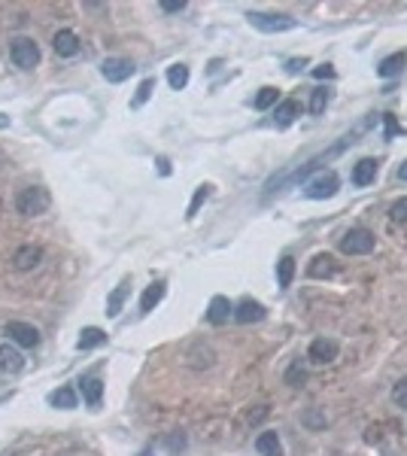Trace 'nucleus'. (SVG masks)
<instances>
[{"instance_id": "2", "label": "nucleus", "mask_w": 407, "mask_h": 456, "mask_svg": "<svg viewBox=\"0 0 407 456\" xmlns=\"http://www.w3.org/2000/svg\"><path fill=\"white\" fill-rule=\"evenodd\" d=\"M249 25L258 27L264 34H283V31H295L298 22L292 16H283V12H249Z\"/></svg>"}, {"instance_id": "6", "label": "nucleus", "mask_w": 407, "mask_h": 456, "mask_svg": "<svg viewBox=\"0 0 407 456\" xmlns=\"http://www.w3.org/2000/svg\"><path fill=\"white\" fill-rule=\"evenodd\" d=\"M6 335H10L12 344H18V347H27V350L40 344V332L31 326V322H18V320L6 322Z\"/></svg>"}, {"instance_id": "20", "label": "nucleus", "mask_w": 407, "mask_h": 456, "mask_svg": "<svg viewBox=\"0 0 407 456\" xmlns=\"http://www.w3.org/2000/svg\"><path fill=\"white\" fill-rule=\"evenodd\" d=\"M256 451L262 456H283V447H280L277 432H262L256 438Z\"/></svg>"}, {"instance_id": "3", "label": "nucleus", "mask_w": 407, "mask_h": 456, "mask_svg": "<svg viewBox=\"0 0 407 456\" xmlns=\"http://www.w3.org/2000/svg\"><path fill=\"white\" fill-rule=\"evenodd\" d=\"M377 237L374 231L368 228H349L347 235L341 237V252H347V256H368L371 250H374Z\"/></svg>"}, {"instance_id": "25", "label": "nucleus", "mask_w": 407, "mask_h": 456, "mask_svg": "<svg viewBox=\"0 0 407 456\" xmlns=\"http://www.w3.org/2000/svg\"><path fill=\"white\" fill-rule=\"evenodd\" d=\"M167 86L173 91H182L188 86V67L186 64H171L167 67Z\"/></svg>"}, {"instance_id": "14", "label": "nucleus", "mask_w": 407, "mask_h": 456, "mask_svg": "<svg viewBox=\"0 0 407 456\" xmlns=\"http://www.w3.org/2000/svg\"><path fill=\"white\" fill-rule=\"evenodd\" d=\"M353 186H371L377 180V161L374 158H362L353 165V173H349Z\"/></svg>"}, {"instance_id": "7", "label": "nucleus", "mask_w": 407, "mask_h": 456, "mask_svg": "<svg viewBox=\"0 0 407 456\" xmlns=\"http://www.w3.org/2000/svg\"><path fill=\"white\" fill-rule=\"evenodd\" d=\"M338 341L334 338H317L310 344V350H307V359L317 362V365H325V362H334L338 359Z\"/></svg>"}, {"instance_id": "21", "label": "nucleus", "mask_w": 407, "mask_h": 456, "mask_svg": "<svg viewBox=\"0 0 407 456\" xmlns=\"http://www.w3.org/2000/svg\"><path fill=\"white\" fill-rule=\"evenodd\" d=\"M334 271H338V268H334V259L332 256H317L310 262V268H307V274H310L313 280H325V277H332Z\"/></svg>"}, {"instance_id": "31", "label": "nucleus", "mask_w": 407, "mask_h": 456, "mask_svg": "<svg viewBox=\"0 0 407 456\" xmlns=\"http://www.w3.org/2000/svg\"><path fill=\"white\" fill-rule=\"evenodd\" d=\"M392 402H395L398 408H407V377H402V381L392 387Z\"/></svg>"}, {"instance_id": "4", "label": "nucleus", "mask_w": 407, "mask_h": 456, "mask_svg": "<svg viewBox=\"0 0 407 456\" xmlns=\"http://www.w3.org/2000/svg\"><path fill=\"white\" fill-rule=\"evenodd\" d=\"M10 55H12V61H16V67H22V70H34L40 64V46L34 43L31 37H16V40H12Z\"/></svg>"}, {"instance_id": "29", "label": "nucleus", "mask_w": 407, "mask_h": 456, "mask_svg": "<svg viewBox=\"0 0 407 456\" xmlns=\"http://www.w3.org/2000/svg\"><path fill=\"white\" fill-rule=\"evenodd\" d=\"M152 88H156V80H143V82H140L134 101H131V107H143V104L152 97Z\"/></svg>"}, {"instance_id": "5", "label": "nucleus", "mask_w": 407, "mask_h": 456, "mask_svg": "<svg viewBox=\"0 0 407 456\" xmlns=\"http://www.w3.org/2000/svg\"><path fill=\"white\" fill-rule=\"evenodd\" d=\"M338 189H341L338 173L328 171V173H319V177H313L310 182H307V186H304V195H307L310 201H325V198H332V195H338Z\"/></svg>"}, {"instance_id": "22", "label": "nucleus", "mask_w": 407, "mask_h": 456, "mask_svg": "<svg viewBox=\"0 0 407 456\" xmlns=\"http://www.w3.org/2000/svg\"><path fill=\"white\" fill-rule=\"evenodd\" d=\"M128 292H131L128 280H125V283H119L116 289L110 292V298H107V317H119V311H122V304H125V298H128Z\"/></svg>"}, {"instance_id": "39", "label": "nucleus", "mask_w": 407, "mask_h": 456, "mask_svg": "<svg viewBox=\"0 0 407 456\" xmlns=\"http://www.w3.org/2000/svg\"><path fill=\"white\" fill-rule=\"evenodd\" d=\"M398 180H404V182H407V161H404L402 167H398Z\"/></svg>"}, {"instance_id": "32", "label": "nucleus", "mask_w": 407, "mask_h": 456, "mask_svg": "<svg viewBox=\"0 0 407 456\" xmlns=\"http://www.w3.org/2000/svg\"><path fill=\"white\" fill-rule=\"evenodd\" d=\"M389 216H392V219H395V222H407V198H398L395 204H392Z\"/></svg>"}, {"instance_id": "41", "label": "nucleus", "mask_w": 407, "mask_h": 456, "mask_svg": "<svg viewBox=\"0 0 407 456\" xmlns=\"http://www.w3.org/2000/svg\"><path fill=\"white\" fill-rule=\"evenodd\" d=\"M140 456H152V451H149V447H146V451H143V453H140Z\"/></svg>"}, {"instance_id": "8", "label": "nucleus", "mask_w": 407, "mask_h": 456, "mask_svg": "<svg viewBox=\"0 0 407 456\" xmlns=\"http://www.w3.org/2000/svg\"><path fill=\"white\" fill-rule=\"evenodd\" d=\"M134 64H131L128 58H107L101 64V73H103V80L107 82H125L131 73H134Z\"/></svg>"}, {"instance_id": "40", "label": "nucleus", "mask_w": 407, "mask_h": 456, "mask_svg": "<svg viewBox=\"0 0 407 456\" xmlns=\"http://www.w3.org/2000/svg\"><path fill=\"white\" fill-rule=\"evenodd\" d=\"M3 125H10V119H6V116H0V128H3Z\"/></svg>"}, {"instance_id": "23", "label": "nucleus", "mask_w": 407, "mask_h": 456, "mask_svg": "<svg viewBox=\"0 0 407 456\" xmlns=\"http://www.w3.org/2000/svg\"><path fill=\"white\" fill-rule=\"evenodd\" d=\"M292 280H295V259L292 256H283L277 262V283H280V289H289Z\"/></svg>"}, {"instance_id": "34", "label": "nucleus", "mask_w": 407, "mask_h": 456, "mask_svg": "<svg viewBox=\"0 0 407 456\" xmlns=\"http://www.w3.org/2000/svg\"><path fill=\"white\" fill-rule=\"evenodd\" d=\"M313 76H317V80H334V67L319 64V67H313Z\"/></svg>"}, {"instance_id": "38", "label": "nucleus", "mask_w": 407, "mask_h": 456, "mask_svg": "<svg viewBox=\"0 0 407 456\" xmlns=\"http://www.w3.org/2000/svg\"><path fill=\"white\" fill-rule=\"evenodd\" d=\"M301 67H304V61H289V64H286V70H289V73H298Z\"/></svg>"}, {"instance_id": "30", "label": "nucleus", "mask_w": 407, "mask_h": 456, "mask_svg": "<svg viewBox=\"0 0 407 456\" xmlns=\"http://www.w3.org/2000/svg\"><path fill=\"white\" fill-rule=\"evenodd\" d=\"M304 381H307V374H304V368H301L298 362L292 365L289 371H286V383H289V387H304Z\"/></svg>"}, {"instance_id": "36", "label": "nucleus", "mask_w": 407, "mask_h": 456, "mask_svg": "<svg viewBox=\"0 0 407 456\" xmlns=\"http://www.w3.org/2000/svg\"><path fill=\"white\" fill-rule=\"evenodd\" d=\"M383 119H386V137H392V134H395V119H392L389 113H386Z\"/></svg>"}, {"instance_id": "15", "label": "nucleus", "mask_w": 407, "mask_h": 456, "mask_svg": "<svg viewBox=\"0 0 407 456\" xmlns=\"http://www.w3.org/2000/svg\"><path fill=\"white\" fill-rule=\"evenodd\" d=\"M298 116H301V104L292 101V97L289 101H280L277 110H273V122H277V128H289Z\"/></svg>"}, {"instance_id": "10", "label": "nucleus", "mask_w": 407, "mask_h": 456, "mask_svg": "<svg viewBox=\"0 0 407 456\" xmlns=\"http://www.w3.org/2000/svg\"><path fill=\"white\" fill-rule=\"evenodd\" d=\"M52 49H55V55H61V58H73V55L79 52V37H76L70 27H61L52 40Z\"/></svg>"}, {"instance_id": "18", "label": "nucleus", "mask_w": 407, "mask_h": 456, "mask_svg": "<svg viewBox=\"0 0 407 456\" xmlns=\"http://www.w3.org/2000/svg\"><path fill=\"white\" fill-rule=\"evenodd\" d=\"M101 344H107V332L97 326H88L79 332V341H76V350H95L101 347Z\"/></svg>"}, {"instance_id": "35", "label": "nucleus", "mask_w": 407, "mask_h": 456, "mask_svg": "<svg viewBox=\"0 0 407 456\" xmlns=\"http://www.w3.org/2000/svg\"><path fill=\"white\" fill-rule=\"evenodd\" d=\"M161 10H164V12H180V10H186V0H164Z\"/></svg>"}, {"instance_id": "13", "label": "nucleus", "mask_w": 407, "mask_h": 456, "mask_svg": "<svg viewBox=\"0 0 407 456\" xmlns=\"http://www.w3.org/2000/svg\"><path fill=\"white\" fill-rule=\"evenodd\" d=\"M25 368V356L10 344H0V374H18Z\"/></svg>"}, {"instance_id": "37", "label": "nucleus", "mask_w": 407, "mask_h": 456, "mask_svg": "<svg viewBox=\"0 0 407 456\" xmlns=\"http://www.w3.org/2000/svg\"><path fill=\"white\" fill-rule=\"evenodd\" d=\"M307 423H310V426H325V417H317V413H307Z\"/></svg>"}, {"instance_id": "9", "label": "nucleus", "mask_w": 407, "mask_h": 456, "mask_svg": "<svg viewBox=\"0 0 407 456\" xmlns=\"http://www.w3.org/2000/svg\"><path fill=\"white\" fill-rule=\"evenodd\" d=\"M228 317H234V304H231L225 296H213V298H210L207 322H213V326H225Z\"/></svg>"}, {"instance_id": "11", "label": "nucleus", "mask_w": 407, "mask_h": 456, "mask_svg": "<svg viewBox=\"0 0 407 456\" xmlns=\"http://www.w3.org/2000/svg\"><path fill=\"white\" fill-rule=\"evenodd\" d=\"M40 262H43V250L34 247V243H25V247H18L16 256H12V265H16V271H31V268H37Z\"/></svg>"}, {"instance_id": "28", "label": "nucleus", "mask_w": 407, "mask_h": 456, "mask_svg": "<svg viewBox=\"0 0 407 456\" xmlns=\"http://www.w3.org/2000/svg\"><path fill=\"white\" fill-rule=\"evenodd\" d=\"M210 192H213V186H207V182L195 189V198H192V204H188V210H186V219H195V216H198V210H201L204 201L210 198Z\"/></svg>"}, {"instance_id": "19", "label": "nucleus", "mask_w": 407, "mask_h": 456, "mask_svg": "<svg viewBox=\"0 0 407 456\" xmlns=\"http://www.w3.org/2000/svg\"><path fill=\"white\" fill-rule=\"evenodd\" d=\"M49 405L61 411H73L76 408V389L73 387H61L55 392H49Z\"/></svg>"}, {"instance_id": "26", "label": "nucleus", "mask_w": 407, "mask_h": 456, "mask_svg": "<svg viewBox=\"0 0 407 456\" xmlns=\"http://www.w3.org/2000/svg\"><path fill=\"white\" fill-rule=\"evenodd\" d=\"M328 101H332V91H328V88H313L310 91V113L313 116H322V113H325V107H328Z\"/></svg>"}, {"instance_id": "12", "label": "nucleus", "mask_w": 407, "mask_h": 456, "mask_svg": "<svg viewBox=\"0 0 407 456\" xmlns=\"http://www.w3.org/2000/svg\"><path fill=\"white\" fill-rule=\"evenodd\" d=\"M234 320L241 322V326L264 320V304H258V301H252V298H243L241 304H234Z\"/></svg>"}, {"instance_id": "27", "label": "nucleus", "mask_w": 407, "mask_h": 456, "mask_svg": "<svg viewBox=\"0 0 407 456\" xmlns=\"http://www.w3.org/2000/svg\"><path fill=\"white\" fill-rule=\"evenodd\" d=\"M280 101V88H273V86H264V88H258V95H256V110H271L273 104Z\"/></svg>"}, {"instance_id": "16", "label": "nucleus", "mask_w": 407, "mask_h": 456, "mask_svg": "<svg viewBox=\"0 0 407 456\" xmlns=\"http://www.w3.org/2000/svg\"><path fill=\"white\" fill-rule=\"evenodd\" d=\"M79 392H82V398H86L88 408H97V405H101V396H103V381L101 377H82Z\"/></svg>"}, {"instance_id": "24", "label": "nucleus", "mask_w": 407, "mask_h": 456, "mask_svg": "<svg viewBox=\"0 0 407 456\" xmlns=\"http://www.w3.org/2000/svg\"><path fill=\"white\" fill-rule=\"evenodd\" d=\"M404 55H389V58L380 61V67H377V73L383 76V80H392V76H398L404 70Z\"/></svg>"}, {"instance_id": "33", "label": "nucleus", "mask_w": 407, "mask_h": 456, "mask_svg": "<svg viewBox=\"0 0 407 456\" xmlns=\"http://www.w3.org/2000/svg\"><path fill=\"white\" fill-rule=\"evenodd\" d=\"M167 447H171V453H177L186 447V435L182 432H173V435H167Z\"/></svg>"}, {"instance_id": "17", "label": "nucleus", "mask_w": 407, "mask_h": 456, "mask_svg": "<svg viewBox=\"0 0 407 456\" xmlns=\"http://www.w3.org/2000/svg\"><path fill=\"white\" fill-rule=\"evenodd\" d=\"M164 292H167V286L161 283V280H156V283H152V286H146L143 298H140V311H143V313L156 311V307L161 304V298H164Z\"/></svg>"}, {"instance_id": "1", "label": "nucleus", "mask_w": 407, "mask_h": 456, "mask_svg": "<svg viewBox=\"0 0 407 456\" xmlns=\"http://www.w3.org/2000/svg\"><path fill=\"white\" fill-rule=\"evenodd\" d=\"M49 204H52V195L43 186H27L16 195V210L22 216H43Z\"/></svg>"}]
</instances>
